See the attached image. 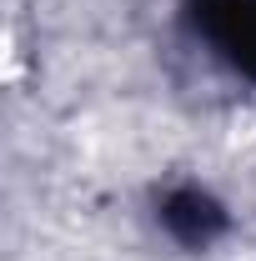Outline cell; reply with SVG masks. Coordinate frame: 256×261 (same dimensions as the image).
Here are the masks:
<instances>
[{
	"mask_svg": "<svg viewBox=\"0 0 256 261\" xmlns=\"http://www.w3.org/2000/svg\"><path fill=\"white\" fill-rule=\"evenodd\" d=\"M166 226L176 231V236H186V241H206L211 231L221 226V211L206 196H176L166 206Z\"/></svg>",
	"mask_w": 256,
	"mask_h": 261,
	"instance_id": "cell-1",
	"label": "cell"
}]
</instances>
